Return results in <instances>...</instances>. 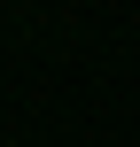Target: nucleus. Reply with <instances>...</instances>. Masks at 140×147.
Listing matches in <instances>:
<instances>
[]
</instances>
